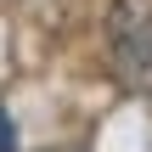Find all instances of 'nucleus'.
<instances>
[{
    "mask_svg": "<svg viewBox=\"0 0 152 152\" xmlns=\"http://www.w3.org/2000/svg\"><path fill=\"white\" fill-rule=\"evenodd\" d=\"M17 147V135H11V118H6V107H0V152Z\"/></svg>",
    "mask_w": 152,
    "mask_h": 152,
    "instance_id": "nucleus-2",
    "label": "nucleus"
},
{
    "mask_svg": "<svg viewBox=\"0 0 152 152\" xmlns=\"http://www.w3.org/2000/svg\"><path fill=\"white\" fill-rule=\"evenodd\" d=\"M56 152H79V147H56Z\"/></svg>",
    "mask_w": 152,
    "mask_h": 152,
    "instance_id": "nucleus-3",
    "label": "nucleus"
},
{
    "mask_svg": "<svg viewBox=\"0 0 152 152\" xmlns=\"http://www.w3.org/2000/svg\"><path fill=\"white\" fill-rule=\"evenodd\" d=\"M107 51L130 90H152V0L107 6Z\"/></svg>",
    "mask_w": 152,
    "mask_h": 152,
    "instance_id": "nucleus-1",
    "label": "nucleus"
}]
</instances>
